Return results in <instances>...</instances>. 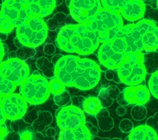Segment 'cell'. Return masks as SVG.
<instances>
[{
  "label": "cell",
  "mask_w": 158,
  "mask_h": 140,
  "mask_svg": "<svg viewBox=\"0 0 158 140\" xmlns=\"http://www.w3.org/2000/svg\"><path fill=\"white\" fill-rule=\"evenodd\" d=\"M54 72L55 77L65 86L87 90L98 85L101 70L93 60L69 55L62 56L56 61Z\"/></svg>",
  "instance_id": "1"
},
{
  "label": "cell",
  "mask_w": 158,
  "mask_h": 140,
  "mask_svg": "<svg viewBox=\"0 0 158 140\" xmlns=\"http://www.w3.org/2000/svg\"><path fill=\"white\" fill-rule=\"evenodd\" d=\"M56 43L64 51L88 55L95 51L100 42L96 33L87 24L78 23L67 25L62 27Z\"/></svg>",
  "instance_id": "2"
},
{
  "label": "cell",
  "mask_w": 158,
  "mask_h": 140,
  "mask_svg": "<svg viewBox=\"0 0 158 140\" xmlns=\"http://www.w3.org/2000/svg\"><path fill=\"white\" fill-rule=\"evenodd\" d=\"M124 37L128 51L152 52L158 49V27L152 22L143 19L135 24L123 26L119 35Z\"/></svg>",
  "instance_id": "3"
},
{
  "label": "cell",
  "mask_w": 158,
  "mask_h": 140,
  "mask_svg": "<svg viewBox=\"0 0 158 140\" xmlns=\"http://www.w3.org/2000/svg\"><path fill=\"white\" fill-rule=\"evenodd\" d=\"M56 118L60 129L59 139H91L90 132L85 126V116L81 108L75 106L62 107L57 110Z\"/></svg>",
  "instance_id": "4"
},
{
  "label": "cell",
  "mask_w": 158,
  "mask_h": 140,
  "mask_svg": "<svg viewBox=\"0 0 158 140\" xmlns=\"http://www.w3.org/2000/svg\"><path fill=\"white\" fill-rule=\"evenodd\" d=\"M30 75V68L19 58H10L0 63V97L14 93Z\"/></svg>",
  "instance_id": "5"
},
{
  "label": "cell",
  "mask_w": 158,
  "mask_h": 140,
  "mask_svg": "<svg viewBox=\"0 0 158 140\" xmlns=\"http://www.w3.org/2000/svg\"><path fill=\"white\" fill-rule=\"evenodd\" d=\"M87 25L96 33L99 42L103 43L118 37L123 26V22L120 14L110 11L102 7L94 20Z\"/></svg>",
  "instance_id": "6"
},
{
  "label": "cell",
  "mask_w": 158,
  "mask_h": 140,
  "mask_svg": "<svg viewBox=\"0 0 158 140\" xmlns=\"http://www.w3.org/2000/svg\"><path fill=\"white\" fill-rule=\"evenodd\" d=\"M116 70L120 82L128 86L139 85L146 78L147 72L143 54L140 52H126L122 63Z\"/></svg>",
  "instance_id": "7"
},
{
  "label": "cell",
  "mask_w": 158,
  "mask_h": 140,
  "mask_svg": "<svg viewBox=\"0 0 158 140\" xmlns=\"http://www.w3.org/2000/svg\"><path fill=\"white\" fill-rule=\"evenodd\" d=\"M21 95L31 105L43 104L49 98V82L38 71L33 73L20 85Z\"/></svg>",
  "instance_id": "8"
},
{
  "label": "cell",
  "mask_w": 158,
  "mask_h": 140,
  "mask_svg": "<svg viewBox=\"0 0 158 140\" xmlns=\"http://www.w3.org/2000/svg\"><path fill=\"white\" fill-rule=\"evenodd\" d=\"M48 30L47 25L43 18L30 17L22 25L17 27V37L23 46L35 48L46 41Z\"/></svg>",
  "instance_id": "9"
},
{
  "label": "cell",
  "mask_w": 158,
  "mask_h": 140,
  "mask_svg": "<svg viewBox=\"0 0 158 140\" xmlns=\"http://www.w3.org/2000/svg\"><path fill=\"white\" fill-rule=\"evenodd\" d=\"M127 51L128 46L125 39L119 36L102 44L98 50V58L101 64L106 68L116 70Z\"/></svg>",
  "instance_id": "10"
},
{
  "label": "cell",
  "mask_w": 158,
  "mask_h": 140,
  "mask_svg": "<svg viewBox=\"0 0 158 140\" xmlns=\"http://www.w3.org/2000/svg\"><path fill=\"white\" fill-rule=\"evenodd\" d=\"M102 8L100 0H71L69 4L72 17L82 24L90 23Z\"/></svg>",
  "instance_id": "11"
},
{
  "label": "cell",
  "mask_w": 158,
  "mask_h": 140,
  "mask_svg": "<svg viewBox=\"0 0 158 140\" xmlns=\"http://www.w3.org/2000/svg\"><path fill=\"white\" fill-rule=\"evenodd\" d=\"M27 104L21 94L14 92L2 97L3 112L8 120L16 121L22 119L27 112Z\"/></svg>",
  "instance_id": "12"
},
{
  "label": "cell",
  "mask_w": 158,
  "mask_h": 140,
  "mask_svg": "<svg viewBox=\"0 0 158 140\" xmlns=\"http://www.w3.org/2000/svg\"><path fill=\"white\" fill-rule=\"evenodd\" d=\"M122 94L128 104L143 105L150 99L149 90L142 85L128 86L125 89Z\"/></svg>",
  "instance_id": "13"
},
{
  "label": "cell",
  "mask_w": 158,
  "mask_h": 140,
  "mask_svg": "<svg viewBox=\"0 0 158 140\" xmlns=\"http://www.w3.org/2000/svg\"><path fill=\"white\" fill-rule=\"evenodd\" d=\"M145 10L146 8L142 0H128L120 14L126 20L135 22L143 17Z\"/></svg>",
  "instance_id": "14"
},
{
  "label": "cell",
  "mask_w": 158,
  "mask_h": 140,
  "mask_svg": "<svg viewBox=\"0 0 158 140\" xmlns=\"http://www.w3.org/2000/svg\"><path fill=\"white\" fill-rule=\"evenodd\" d=\"M157 138V133L152 128L147 125H142L131 130L127 139L130 140H156Z\"/></svg>",
  "instance_id": "15"
},
{
  "label": "cell",
  "mask_w": 158,
  "mask_h": 140,
  "mask_svg": "<svg viewBox=\"0 0 158 140\" xmlns=\"http://www.w3.org/2000/svg\"><path fill=\"white\" fill-rule=\"evenodd\" d=\"M83 108L87 114L90 115H96L101 111L102 105L98 97H91L85 100Z\"/></svg>",
  "instance_id": "16"
},
{
  "label": "cell",
  "mask_w": 158,
  "mask_h": 140,
  "mask_svg": "<svg viewBox=\"0 0 158 140\" xmlns=\"http://www.w3.org/2000/svg\"><path fill=\"white\" fill-rule=\"evenodd\" d=\"M103 8L117 14H120L128 0H101Z\"/></svg>",
  "instance_id": "17"
},
{
  "label": "cell",
  "mask_w": 158,
  "mask_h": 140,
  "mask_svg": "<svg viewBox=\"0 0 158 140\" xmlns=\"http://www.w3.org/2000/svg\"><path fill=\"white\" fill-rule=\"evenodd\" d=\"M54 100L55 104L60 107H64L71 101V97L70 94L66 90H63L57 95H55Z\"/></svg>",
  "instance_id": "18"
},
{
  "label": "cell",
  "mask_w": 158,
  "mask_h": 140,
  "mask_svg": "<svg viewBox=\"0 0 158 140\" xmlns=\"http://www.w3.org/2000/svg\"><path fill=\"white\" fill-rule=\"evenodd\" d=\"M149 90L152 95L158 99V70L151 76L149 82Z\"/></svg>",
  "instance_id": "19"
},
{
  "label": "cell",
  "mask_w": 158,
  "mask_h": 140,
  "mask_svg": "<svg viewBox=\"0 0 158 140\" xmlns=\"http://www.w3.org/2000/svg\"><path fill=\"white\" fill-rule=\"evenodd\" d=\"M98 98L101 101L102 107H109L113 102V99L108 94L107 89L104 88H101L99 90Z\"/></svg>",
  "instance_id": "20"
},
{
  "label": "cell",
  "mask_w": 158,
  "mask_h": 140,
  "mask_svg": "<svg viewBox=\"0 0 158 140\" xmlns=\"http://www.w3.org/2000/svg\"><path fill=\"white\" fill-rule=\"evenodd\" d=\"M51 93L57 95L65 90V86L56 77L49 82Z\"/></svg>",
  "instance_id": "21"
},
{
  "label": "cell",
  "mask_w": 158,
  "mask_h": 140,
  "mask_svg": "<svg viewBox=\"0 0 158 140\" xmlns=\"http://www.w3.org/2000/svg\"><path fill=\"white\" fill-rule=\"evenodd\" d=\"M139 112H131V115H132L133 118L137 121H140L143 119L146 116L147 110H143L146 109L142 105H137L134 107Z\"/></svg>",
  "instance_id": "22"
},
{
  "label": "cell",
  "mask_w": 158,
  "mask_h": 140,
  "mask_svg": "<svg viewBox=\"0 0 158 140\" xmlns=\"http://www.w3.org/2000/svg\"><path fill=\"white\" fill-rule=\"evenodd\" d=\"M14 25L8 18H6L1 24H0V32L4 34H8L14 29Z\"/></svg>",
  "instance_id": "23"
},
{
  "label": "cell",
  "mask_w": 158,
  "mask_h": 140,
  "mask_svg": "<svg viewBox=\"0 0 158 140\" xmlns=\"http://www.w3.org/2000/svg\"><path fill=\"white\" fill-rule=\"evenodd\" d=\"M120 127L123 132L129 133L133 129V124L128 119H124L121 122Z\"/></svg>",
  "instance_id": "24"
},
{
  "label": "cell",
  "mask_w": 158,
  "mask_h": 140,
  "mask_svg": "<svg viewBox=\"0 0 158 140\" xmlns=\"http://www.w3.org/2000/svg\"><path fill=\"white\" fill-rule=\"evenodd\" d=\"M108 88H109L110 90L112 91V92L110 90H107V92L108 95L113 100L114 98H116L118 97V94H119V90H118V88L117 87H115L114 86H110Z\"/></svg>",
  "instance_id": "25"
},
{
  "label": "cell",
  "mask_w": 158,
  "mask_h": 140,
  "mask_svg": "<svg viewBox=\"0 0 158 140\" xmlns=\"http://www.w3.org/2000/svg\"><path fill=\"white\" fill-rule=\"evenodd\" d=\"M8 134V130L5 124L0 125V140L4 139Z\"/></svg>",
  "instance_id": "26"
},
{
  "label": "cell",
  "mask_w": 158,
  "mask_h": 140,
  "mask_svg": "<svg viewBox=\"0 0 158 140\" xmlns=\"http://www.w3.org/2000/svg\"><path fill=\"white\" fill-rule=\"evenodd\" d=\"M6 118L4 116L3 110H2V97H0V125H2L5 124V122L6 121Z\"/></svg>",
  "instance_id": "27"
},
{
  "label": "cell",
  "mask_w": 158,
  "mask_h": 140,
  "mask_svg": "<svg viewBox=\"0 0 158 140\" xmlns=\"http://www.w3.org/2000/svg\"><path fill=\"white\" fill-rule=\"evenodd\" d=\"M54 47V46L52 44H47L46 46H44V53L48 54V55H51L52 54H53L55 53V50H51V48H52Z\"/></svg>",
  "instance_id": "28"
},
{
  "label": "cell",
  "mask_w": 158,
  "mask_h": 140,
  "mask_svg": "<svg viewBox=\"0 0 158 140\" xmlns=\"http://www.w3.org/2000/svg\"><path fill=\"white\" fill-rule=\"evenodd\" d=\"M5 54V52L4 49V44H3L1 42V40H0V63L2 62Z\"/></svg>",
  "instance_id": "29"
},
{
  "label": "cell",
  "mask_w": 158,
  "mask_h": 140,
  "mask_svg": "<svg viewBox=\"0 0 158 140\" xmlns=\"http://www.w3.org/2000/svg\"><path fill=\"white\" fill-rule=\"evenodd\" d=\"M21 138L23 139H31V134L29 132H24L23 133L20 134Z\"/></svg>",
  "instance_id": "30"
},
{
  "label": "cell",
  "mask_w": 158,
  "mask_h": 140,
  "mask_svg": "<svg viewBox=\"0 0 158 140\" xmlns=\"http://www.w3.org/2000/svg\"><path fill=\"white\" fill-rule=\"evenodd\" d=\"M157 6L158 7V0H157Z\"/></svg>",
  "instance_id": "31"
},
{
  "label": "cell",
  "mask_w": 158,
  "mask_h": 140,
  "mask_svg": "<svg viewBox=\"0 0 158 140\" xmlns=\"http://www.w3.org/2000/svg\"><path fill=\"white\" fill-rule=\"evenodd\" d=\"M2 1H3V2H4L5 1V0H2Z\"/></svg>",
  "instance_id": "32"
},
{
  "label": "cell",
  "mask_w": 158,
  "mask_h": 140,
  "mask_svg": "<svg viewBox=\"0 0 158 140\" xmlns=\"http://www.w3.org/2000/svg\"><path fill=\"white\" fill-rule=\"evenodd\" d=\"M157 139H158V136H157Z\"/></svg>",
  "instance_id": "33"
}]
</instances>
